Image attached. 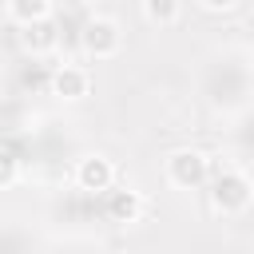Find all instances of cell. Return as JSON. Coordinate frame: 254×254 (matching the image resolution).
<instances>
[{
	"instance_id": "6da1fadb",
	"label": "cell",
	"mask_w": 254,
	"mask_h": 254,
	"mask_svg": "<svg viewBox=\"0 0 254 254\" xmlns=\"http://www.w3.org/2000/svg\"><path fill=\"white\" fill-rule=\"evenodd\" d=\"M250 198H254V187H250V179H246L242 171H222V175L214 179V190H210L214 210H222V214H238V210L250 206Z\"/></svg>"
},
{
	"instance_id": "7a4b0ae2",
	"label": "cell",
	"mask_w": 254,
	"mask_h": 254,
	"mask_svg": "<svg viewBox=\"0 0 254 254\" xmlns=\"http://www.w3.org/2000/svg\"><path fill=\"white\" fill-rule=\"evenodd\" d=\"M119 44H123V36H119L115 20L95 16V20H87V24H83V52H87V56L107 60V56H115V52H119Z\"/></svg>"
},
{
	"instance_id": "3957f363",
	"label": "cell",
	"mask_w": 254,
	"mask_h": 254,
	"mask_svg": "<svg viewBox=\"0 0 254 254\" xmlns=\"http://www.w3.org/2000/svg\"><path fill=\"white\" fill-rule=\"evenodd\" d=\"M167 179H171L175 187H183V190L202 187V183H206V159H202L198 151H175V155L167 159Z\"/></svg>"
},
{
	"instance_id": "277c9868",
	"label": "cell",
	"mask_w": 254,
	"mask_h": 254,
	"mask_svg": "<svg viewBox=\"0 0 254 254\" xmlns=\"http://www.w3.org/2000/svg\"><path fill=\"white\" fill-rule=\"evenodd\" d=\"M75 183H79L83 190H111V183H115V167H111V159H103V155L83 159L79 171H75Z\"/></svg>"
},
{
	"instance_id": "5b68a950",
	"label": "cell",
	"mask_w": 254,
	"mask_h": 254,
	"mask_svg": "<svg viewBox=\"0 0 254 254\" xmlns=\"http://www.w3.org/2000/svg\"><path fill=\"white\" fill-rule=\"evenodd\" d=\"M87 71L83 67H75V64H64V67H56V75H52V91L56 95H64V99H79V95H87Z\"/></svg>"
},
{
	"instance_id": "8992f818",
	"label": "cell",
	"mask_w": 254,
	"mask_h": 254,
	"mask_svg": "<svg viewBox=\"0 0 254 254\" xmlns=\"http://www.w3.org/2000/svg\"><path fill=\"white\" fill-rule=\"evenodd\" d=\"M107 214L115 222H135L143 214V198L135 190H107Z\"/></svg>"
},
{
	"instance_id": "52a82bcc",
	"label": "cell",
	"mask_w": 254,
	"mask_h": 254,
	"mask_svg": "<svg viewBox=\"0 0 254 254\" xmlns=\"http://www.w3.org/2000/svg\"><path fill=\"white\" fill-rule=\"evenodd\" d=\"M12 20H20L24 28L36 20H52V0H8Z\"/></svg>"
},
{
	"instance_id": "ba28073f",
	"label": "cell",
	"mask_w": 254,
	"mask_h": 254,
	"mask_svg": "<svg viewBox=\"0 0 254 254\" xmlns=\"http://www.w3.org/2000/svg\"><path fill=\"white\" fill-rule=\"evenodd\" d=\"M24 44L40 56V52H48L52 44H56V24L52 20H36V24H28L24 28Z\"/></svg>"
},
{
	"instance_id": "9c48e42d",
	"label": "cell",
	"mask_w": 254,
	"mask_h": 254,
	"mask_svg": "<svg viewBox=\"0 0 254 254\" xmlns=\"http://www.w3.org/2000/svg\"><path fill=\"white\" fill-rule=\"evenodd\" d=\"M143 12H147L151 24L171 28V24L179 20V0H143Z\"/></svg>"
},
{
	"instance_id": "30bf717a",
	"label": "cell",
	"mask_w": 254,
	"mask_h": 254,
	"mask_svg": "<svg viewBox=\"0 0 254 254\" xmlns=\"http://www.w3.org/2000/svg\"><path fill=\"white\" fill-rule=\"evenodd\" d=\"M16 175H20V159H16L8 147H0V187L16 183Z\"/></svg>"
},
{
	"instance_id": "8fae6325",
	"label": "cell",
	"mask_w": 254,
	"mask_h": 254,
	"mask_svg": "<svg viewBox=\"0 0 254 254\" xmlns=\"http://www.w3.org/2000/svg\"><path fill=\"white\" fill-rule=\"evenodd\" d=\"M202 8H210V12H226V8H234V0H198Z\"/></svg>"
}]
</instances>
